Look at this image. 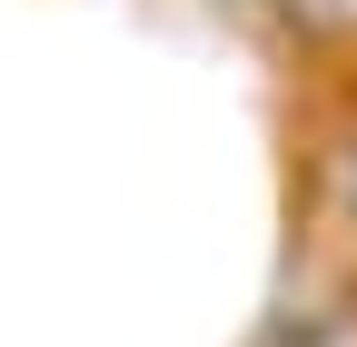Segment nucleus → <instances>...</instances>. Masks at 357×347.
<instances>
[{"instance_id":"obj_2","label":"nucleus","mask_w":357,"mask_h":347,"mask_svg":"<svg viewBox=\"0 0 357 347\" xmlns=\"http://www.w3.org/2000/svg\"><path fill=\"white\" fill-rule=\"evenodd\" d=\"M229 10H298V0H229Z\"/></svg>"},{"instance_id":"obj_1","label":"nucleus","mask_w":357,"mask_h":347,"mask_svg":"<svg viewBox=\"0 0 357 347\" xmlns=\"http://www.w3.org/2000/svg\"><path fill=\"white\" fill-rule=\"evenodd\" d=\"M307 208H318L328 238H357V129L307 149Z\"/></svg>"}]
</instances>
